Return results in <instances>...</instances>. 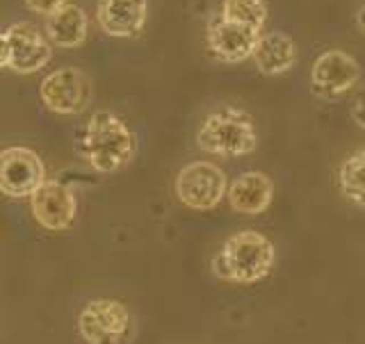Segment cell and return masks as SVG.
Instances as JSON below:
<instances>
[{"mask_svg":"<svg viewBox=\"0 0 365 344\" xmlns=\"http://www.w3.org/2000/svg\"><path fill=\"white\" fill-rule=\"evenodd\" d=\"M78 153L101 174H112L135 155V135L117 114L101 110L91 114L76 140Z\"/></svg>","mask_w":365,"mask_h":344,"instance_id":"1","label":"cell"},{"mask_svg":"<svg viewBox=\"0 0 365 344\" xmlns=\"http://www.w3.org/2000/svg\"><path fill=\"white\" fill-rule=\"evenodd\" d=\"M277 260L269 239L258 231H240L231 235L212 258V273L228 283H258L267 276Z\"/></svg>","mask_w":365,"mask_h":344,"instance_id":"2","label":"cell"},{"mask_svg":"<svg viewBox=\"0 0 365 344\" xmlns=\"http://www.w3.org/2000/svg\"><path fill=\"white\" fill-rule=\"evenodd\" d=\"M201 151L222 157H242L256 151L258 132L251 114L240 108H222L205 117L197 132Z\"/></svg>","mask_w":365,"mask_h":344,"instance_id":"3","label":"cell"},{"mask_svg":"<svg viewBox=\"0 0 365 344\" xmlns=\"http://www.w3.org/2000/svg\"><path fill=\"white\" fill-rule=\"evenodd\" d=\"M228 189V178L224 171L212 162H197L185 165L176 176V197L182 205L192 210H212L222 203Z\"/></svg>","mask_w":365,"mask_h":344,"instance_id":"4","label":"cell"},{"mask_svg":"<svg viewBox=\"0 0 365 344\" xmlns=\"http://www.w3.org/2000/svg\"><path fill=\"white\" fill-rule=\"evenodd\" d=\"M78 330L87 344H125L130 335V313L121 301H89L78 317Z\"/></svg>","mask_w":365,"mask_h":344,"instance_id":"5","label":"cell"},{"mask_svg":"<svg viewBox=\"0 0 365 344\" xmlns=\"http://www.w3.org/2000/svg\"><path fill=\"white\" fill-rule=\"evenodd\" d=\"M46 182L41 157L26 146L0 151V192L9 199H30Z\"/></svg>","mask_w":365,"mask_h":344,"instance_id":"6","label":"cell"},{"mask_svg":"<svg viewBox=\"0 0 365 344\" xmlns=\"http://www.w3.org/2000/svg\"><path fill=\"white\" fill-rule=\"evenodd\" d=\"M361 64L345 51L331 48L313 62L311 91L322 100H338L359 85Z\"/></svg>","mask_w":365,"mask_h":344,"instance_id":"7","label":"cell"},{"mask_svg":"<svg viewBox=\"0 0 365 344\" xmlns=\"http://www.w3.org/2000/svg\"><path fill=\"white\" fill-rule=\"evenodd\" d=\"M39 98L55 114H80L91 100L89 78L73 66L57 68L43 78Z\"/></svg>","mask_w":365,"mask_h":344,"instance_id":"8","label":"cell"},{"mask_svg":"<svg viewBox=\"0 0 365 344\" xmlns=\"http://www.w3.org/2000/svg\"><path fill=\"white\" fill-rule=\"evenodd\" d=\"M9 43V68L16 73H37L51 62V41L32 23H14L5 30Z\"/></svg>","mask_w":365,"mask_h":344,"instance_id":"9","label":"cell"},{"mask_svg":"<svg viewBox=\"0 0 365 344\" xmlns=\"http://www.w3.org/2000/svg\"><path fill=\"white\" fill-rule=\"evenodd\" d=\"M262 32H256L240 23L215 16L205 30V43L215 60L224 64H240L254 55L256 41Z\"/></svg>","mask_w":365,"mask_h":344,"instance_id":"10","label":"cell"},{"mask_svg":"<svg viewBox=\"0 0 365 344\" xmlns=\"http://www.w3.org/2000/svg\"><path fill=\"white\" fill-rule=\"evenodd\" d=\"M32 214L48 231H66L76 219V197L62 182L46 180L30 197Z\"/></svg>","mask_w":365,"mask_h":344,"instance_id":"11","label":"cell"},{"mask_svg":"<svg viewBox=\"0 0 365 344\" xmlns=\"http://www.w3.org/2000/svg\"><path fill=\"white\" fill-rule=\"evenodd\" d=\"M146 0H98L96 7V21L101 30L119 39L137 37L146 26Z\"/></svg>","mask_w":365,"mask_h":344,"instance_id":"12","label":"cell"},{"mask_svg":"<svg viewBox=\"0 0 365 344\" xmlns=\"http://www.w3.org/2000/svg\"><path fill=\"white\" fill-rule=\"evenodd\" d=\"M274 197L272 178L262 171H245L226 189V201L235 212L260 214L269 208Z\"/></svg>","mask_w":365,"mask_h":344,"instance_id":"13","label":"cell"},{"mask_svg":"<svg viewBox=\"0 0 365 344\" xmlns=\"http://www.w3.org/2000/svg\"><path fill=\"white\" fill-rule=\"evenodd\" d=\"M251 60L262 75H283L297 62V46L292 37L283 32H262L256 41Z\"/></svg>","mask_w":365,"mask_h":344,"instance_id":"14","label":"cell"},{"mask_svg":"<svg viewBox=\"0 0 365 344\" xmlns=\"http://www.w3.org/2000/svg\"><path fill=\"white\" fill-rule=\"evenodd\" d=\"M87 14L83 7L64 3L46 16V37L60 48H76L87 37Z\"/></svg>","mask_w":365,"mask_h":344,"instance_id":"15","label":"cell"},{"mask_svg":"<svg viewBox=\"0 0 365 344\" xmlns=\"http://www.w3.org/2000/svg\"><path fill=\"white\" fill-rule=\"evenodd\" d=\"M338 187L342 197L359 208H365V148L351 153L338 171Z\"/></svg>","mask_w":365,"mask_h":344,"instance_id":"16","label":"cell"},{"mask_svg":"<svg viewBox=\"0 0 365 344\" xmlns=\"http://www.w3.org/2000/svg\"><path fill=\"white\" fill-rule=\"evenodd\" d=\"M220 16L262 32L267 23V3L265 0H224Z\"/></svg>","mask_w":365,"mask_h":344,"instance_id":"17","label":"cell"},{"mask_svg":"<svg viewBox=\"0 0 365 344\" xmlns=\"http://www.w3.org/2000/svg\"><path fill=\"white\" fill-rule=\"evenodd\" d=\"M349 117L351 121L359 125V128L365 130V87H361L356 94L351 96V103H349Z\"/></svg>","mask_w":365,"mask_h":344,"instance_id":"18","label":"cell"},{"mask_svg":"<svg viewBox=\"0 0 365 344\" xmlns=\"http://www.w3.org/2000/svg\"><path fill=\"white\" fill-rule=\"evenodd\" d=\"M66 0H26V5L32 9V11H37V14H43V16H48L51 11H55L60 5H64Z\"/></svg>","mask_w":365,"mask_h":344,"instance_id":"19","label":"cell"},{"mask_svg":"<svg viewBox=\"0 0 365 344\" xmlns=\"http://www.w3.org/2000/svg\"><path fill=\"white\" fill-rule=\"evenodd\" d=\"M9 66V43H7V37L5 32H0V68Z\"/></svg>","mask_w":365,"mask_h":344,"instance_id":"20","label":"cell"},{"mask_svg":"<svg viewBox=\"0 0 365 344\" xmlns=\"http://www.w3.org/2000/svg\"><path fill=\"white\" fill-rule=\"evenodd\" d=\"M354 21H356V26H359V30L365 34V5L363 7H359V11H356V16H354Z\"/></svg>","mask_w":365,"mask_h":344,"instance_id":"21","label":"cell"}]
</instances>
